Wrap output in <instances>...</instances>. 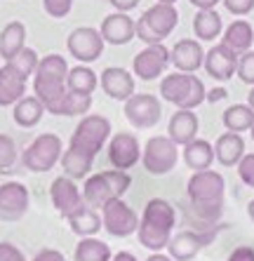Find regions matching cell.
Returning a JSON list of instances; mask_svg holds the SVG:
<instances>
[{
    "label": "cell",
    "instance_id": "obj_10",
    "mask_svg": "<svg viewBox=\"0 0 254 261\" xmlns=\"http://www.w3.org/2000/svg\"><path fill=\"white\" fill-rule=\"evenodd\" d=\"M101 224L113 238H127L132 233H137L139 217L122 198H115V200L106 202L101 207Z\"/></svg>",
    "mask_w": 254,
    "mask_h": 261
},
{
    "label": "cell",
    "instance_id": "obj_3",
    "mask_svg": "<svg viewBox=\"0 0 254 261\" xmlns=\"http://www.w3.org/2000/svg\"><path fill=\"white\" fill-rule=\"evenodd\" d=\"M174 224L176 212L172 202H167L165 198H151L146 202L144 212H141L139 228H137L139 243L151 252H160V249L167 247L172 231H174Z\"/></svg>",
    "mask_w": 254,
    "mask_h": 261
},
{
    "label": "cell",
    "instance_id": "obj_40",
    "mask_svg": "<svg viewBox=\"0 0 254 261\" xmlns=\"http://www.w3.org/2000/svg\"><path fill=\"white\" fill-rule=\"evenodd\" d=\"M42 7L52 19H64L71 12L73 0H42Z\"/></svg>",
    "mask_w": 254,
    "mask_h": 261
},
{
    "label": "cell",
    "instance_id": "obj_45",
    "mask_svg": "<svg viewBox=\"0 0 254 261\" xmlns=\"http://www.w3.org/2000/svg\"><path fill=\"white\" fill-rule=\"evenodd\" d=\"M109 3L113 5L115 12H132V10L139 5L141 0H109Z\"/></svg>",
    "mask_w": 254,
    "mask_h": 261
},
{
    "label": "cell",
    "instance_id": "obj_25",
    "mask_svg": "<svg viewBox=\"0 0 254 261\" xmlns=\"http://www.w3.org/2000/svg\"><path fill=\"white\" fill-rule=\"evenodd\" d=\"M252 43H254V29L245 19H236L233 24L224 29L221 45H226V47H228L231 52H236L238 57H240L242 52L252 49Z\"/></svg>",
    "mask_w": 254,
    "mask_h": 261
},
{
    "label": "cell",
    "instance_id": "obj_44",
    "mask_svg": "<svg viewBox=\"0 0 254 261\" xmlns=\"http://www.w3.org/2000/svg\"><path fill=\"white\" fill-rule=\"evenodd\" d=\"M33 261H66L64 259V254H61L59 249H40L36 256H33Z\"/></svg>",
    "mask_w": 254,
    "mask_h": 261
},
{
    "label": "cell",
    "instance_id": "obj_11",
    "mask_svg": "<svg viewBox=\"0 0 254 261\" xmlns=\"http://www.w3.org/2000/svg\"><path fill=\"white\" fill-rule=\"evenodd\" d=\"M104 38L99 33V29H92V26H78L68 33L66 47L68 55L73 59H78L80 64H92L104 55Z\"/></svg>",
    "mask_w": 254,
    "mask_h": 261
},
{
    "label": "cell",
    "instance_id": "obj_8",
    "mask_svg": "<svg viewBox=\"0 0 254 261\" xmlns=\"http://www.w3.org/2000/svg\"><path fill=\"white\" fill-rule=\"evenodd\" d=\"M61 153H64L61 139L52 132H45V134H38L36 139L26 146L21 163L31 172H49L61 160Z\"/></svg>",
    "mask_w": 254,
    "mask_h": 261
},
{
    "label": "cell",
    "instance_id": "obj_9",
    "mask_svg": "<svg viewBox=\"0 0 254 261\" xmlns=\"http://www.w3.org/2000/svg\"><path fill=\"white\" fill-rule=\"evenodd\" d=\"M176 160H179V146L169 137H151L146 141L144 151H141V163H144V170L153 176H163L167 172H172L176 167Z\"/></svg>",
    "mask_w": 254,
    "mask_h": 261
},
{
    "label": "cell",
    "instance_id": "obj_42",
    "mask_svg": "<svg viewBox=\"0 0 254 261\" xmlns=\"http://www.w3.org/2000/svg\"><path fill=\"white\" fill-rule=\"evenodd\" d=\"M0 261H26V256L12 243H0Z\"/></svg>",
    "mask_w": 254,
    "mask_h": 261
},
{
    "label": "cell",
    "instance_id": "obj_14",
    "mask_svg": "<svg viewBox=\"0 0 254 261\" xmlns=\"http://www.w3.org/2000/svg\"><path fill=\"white\" fill-rule=\"evenodd\" d=\"M141 160V146L139 139L132 132H118L109 141V163L113 170H132L134 165Z\"/></svg>",
    "mask_w": 254,
    "mask_h": 261
},
{
    "label": "cell",
    "instance_id": "obj_23",
    "mask_svg": "<svg viewBox=\"0 0 254 261\" xmlns=\"http://www.w3.org/2000/svg\"><path fill=\"white\" fill-rule=\"evenodd\" d=\"M245 155V139L238 132H224L219 134L214 144V160L224 167H238V163Z\"/></svg>",
    "mask_w": 254,
    "mask_h": 261
},
{
    "label": "cell",
    "instance_id": "obj_2",
    "mask_svg": "<svg viewBox=\"0 0 254 261\" xmlns=\"http://www.w3.org/2000/svg\"><path fill=\"white\" fill-rule=\"evenodd\" d=\"M66 75L68 64L61 55H45L38 61V68L33 73V92L47 113H59V106L68 92Z\"/></svg>",
    "mask_w": 254,
    "mask_h": 261
},
{
    "label": "cell",
    "instance_id": "obj_38",
    "mask_svg": "<svg viewBox=\"0 0 254 261\" xmlns=\"http://www.w3.org/2000/svg\"><path fill=\"white\" fill-rule=\"evenodd\" d=\"M236 75L245 83V85H254V52L247 49L238 57V68H236Z\"/></svg>",
    "mask_w": 254,
    "mask_h": 261
},
{
    "label": "cell",
    "instance_id": "obj_15",
    "mask_svg": "<svg viewBox=\"0 0 254 261\" xmlns=\"http://www.w3.org/2000/svg\"><path fill=\"white\" fill-rule=\"evenodd\" d=\"M49 195H52V205L57 207V212L64 219H68L73 212H78L80 207L85 205L83 191L75 186V179H71V176H66V174L52 181Z\"/></svg>",
    "mask_w": 254,
    "mask_h": 261
},
{
    "label": "cell",
    "instance_id": "obj_32",
    "mask_svg": "<svg viewBox=\"0 0 254 261\" xmlns=\"http://www.w3.org/2000/svg\"><path fill=\"white\" fill-rule=\"evenodd\" d=\"M66 87L71 92H78V94H92L99 87V75L87 64H80L75 68H68Z\"/></svg>",
    "mask_w": 254,
    "mask_h": 261
},
{
    "label": "cell",
    "instance_id": "obj_28",
    "mask_svg": "<svg viewBox=\"0 0 254 261\" xmlns=\"http://www.w3.org/2000/svg\"><path fill=\"white\" fill-rule=\"evenodd\" d=\"M45 113H47V111H45L42 101L36 94H33V97H21L12 106V118L19 127H36Z\"/></svg>",
    "mask_w": 254,
    "mask_h": 261
},
{
    "label": "cell",
    "instance_id": "obj_1",
    "mask_svg": "<svg viewBox=\"0 0 254 261\" xmlns=\"http://www.w3.org/2000/svg\"><path fill=\"white\" fill-rule=\"evenodd\" d=\"M186 193L188 200H191V210H193V214L200 221H205V224L219 221V217L224 212V193H226V181L219 172L214 170L193 172V176L186 184Z\"/></svg>",
    "mask_w": 254,
    "mask_h": 261
},
{
    "label": "cell",
    "instance_id": "obj_50",
    "mask_svg": "<svg viewBox=\"0 0 254 261\" xmlns=\"http://www.w3.org/2000/svg\"><path fill=\"white\" fill-rule=\"evenodd\" d=\"M247 106L254 111V85H252V90H249V94H247Z\"/></svg>",
    "mask_w": 254,
    "mask_h": 261
},
{
    "label": "cell",
    "instance_id": "obj_35",
    "mask_svg": "<svg viewBox=\"0 0 254 261\" xmlns=\"http://www.w3.org/2000/svg\"><path fill=\"white\" fill-rule=\"evenodd\" d=\"M92 109V94H78V92H66V97L59 106L57 116H85Z\"/></svg>",
    "mask_w": 254,
    "mask_h": 261
},
{
    "label": "cell",
    "instance_id": "obj_49",
    "mask_svg": "<svg viewBox=\"0 0 254 261\" xmlns=\"http://www.w3.org/2000/svg\"><path fill=\"white\" fill-rule=\"evenodd\" d=\"M146 261H174V259H172V256H167V254H160V252H153V254L148 256Z\"/></svg>",
    "mask_w": 254,
    "mask_h": 261
},
{
    "label": "cell",
    "instance_id": "obj_47",
    "mask_svg": "<svg viewBox=\"0 0 254 261\" xmlns=\"http://www.w3.org/2000/svg\"><path fill=\"white\" fill-rule=\"evenodd\" d=\"M193 7H198V10H214L217 7V3H221V0H188Z\"/></svg>",
    "mask_w": 254,
    "mask_h": 261
},
{
    "label": "cell",
    "instance_id": "obj_53",
    "mask_svg": "<svg viewBox=\"0 0 254 261\" xmlns=\"http://www.w3.org/2000/svg\"><path fill=\"white\" fill-rule=\"evenodd\" d=\"M249 132H252V139H254V125H252V129H249Z\"/></svg>",
    "mask_w": 254,
    "mask_h": 261
},
{
    "label": "cell",
    "instance_id": "obj_29",
    "mask_svg": "<svg viewBox=\"0 0 254 261\" xmlns=\"http://www.w3.org/2000/svg\"><path fill=\"white\" fill-rule=\"evenodd\" d=\"M193 33L198 40H214L224 33V19L217 10H198L193 17Z\"/></svg>",
    "mask_w": 254,
    "mask_h": 261
},
{
    "label": "cell",
    "instance_id": "obj_39",
    "mask_svg": "<svg viewBox=\"0 0 254 261\" xmlns=\"http://www.w3.org/2000/svg\"><path fill=\"white\" fill-rule=\"evenodd\" d=\"M238 176L240 181L249 189H254V153H245L242 160L238 163Z\"/></svg>",
    "mask_w": 254,
    "mask_h": 261
},
{
    "label": "cell",
    "instance_id": "obj_31",
    "mask_svg": "<svg viewBox=\"0 0 254 261\" xmlns=\"http://www.w3.org/2000/svg\"><path fill=\"white\" fill-rule=\"evenodd\" d=\"M59 163H61V167H64V174L66 176H71V179H83V176L90 174L94 158L83 151H78V148H71V146H68L66 151L61 153Z\"/></svg>",
    "mask_w": 254,
    "mask_h": 261
},
{
    "label": "cell",
    "instance_id": "obj_12",
    "mask_svg": "<svg viewBox=\"0 0 254 261\" xmlns=\"http://www.w3.org/2000/svg\"><path fill=\"white\" fill-rule=\"evenodd\" d=\"M160 116H163V106H160L156 94H137L134 92L125 101V118L137 129L156 127Z\"/></svg>",
    "mask_w": 254,
    "mask_h": 261
},
{
    "label": "cell",
    "instance_id": "obj_16",
    "mask_svg": "<svg viewBox=\"0 0 254 261\" xmlns=\"http://www.w3.org/2000/svg\"><path fill=\"white\" fill-rule=\"evenodd\" d=\"M202 68L207 71L212 80H219V83H226L236 75L238 68V55L231 52L226 45H214L212 49L205 52V61H202Z\"/></svg>",
    "mask_w": 254,
    "mask_h": 261
},
{
    "label": "cell",
    "instance_id": "obj_4",
    "mask_svg": "<svg viewBox=\"0 0 254 261\" xmlns=\"http://www.w3.org/2000/svg\"><path fill=\"white\" fill-rule=\"evenodd\" d=\"M160 97L165 101L174 103L176 109L193 111L207 99V90H205V83L198 75L174 71L160 80Z\"/></svg>",
    "mask_w": 254,
    "mask_h": 261
},
{
    "label": "cell",
    "instance_id": "obj_26",
    "mask_svg": "<svg viewBox=\"0 0 254 261\" xmlns=\"http://www.w3.org/2000/svg\"><path fill=\"white\" fill-rule=\"evenodd\" d=\"M184 163L188 165V170L200 172V170H210L214 163V146L207 139H198L188 141L184 146Z\"/></svg>",
    "mask_w": 254,
    "mask_h": 261
},
{
    "label": "cell",
    "instance_id": "obj_6",
    "mask_svg": "<svg viewBox=\"0 0 254 261\" xmlns=\"http://www.w3.org/2000/svg\"><path fill=\"white\" fill-rule=\"evenodd\" d=\"M179 24V12L169 3H156L137 19V38L144 45L165 43V38L176 29Z\"/></svg>",
    "mask_w": 254,
    "mask_h": 261
},
{
    "label": "cell",
    "instance_id": "obj_43",
    "mask_svg": "<svg viewBox=\"0 0 254 261\" xmlns=\"http://www.w3.org/2000/svg\"><path fill=\"white\" fill-rule=\"evenodd\" d=\"M228 261H254V247L249 245H240L228 254Z\"/></svg>",
    "mask_w": 254,
    "mask_h": 261
},
{
    "label": "cell",
    "instance_id": "obj_27",
    "mask_svg": "<svg viewBox=\"0 0 254 261\" xmlns=\"http://www.w3.org/2000/svg\"><path fill=\"white\" fill-rule=\"evenodd\" d=\"M68 224H71V231L80 238H92L104 228L101 214L90 205H83L78 212H73L71 217H68Z\"/></svg>",
    "mask_w": 254,
    "mask_h": 261
},
{
    "label": "cell",
    "instance_id": "obj_37",
    "mask_svg": "<svg viewBox=\"0 0 254 261\" xmlns=\"http://www.w3.org/2000/svg\"><path fill=\"white\" fill-rule=\"evenodd\" d=\"M17 144L10 134H0V172H10L17 163Z\"/></svg>",
    "mask_w": 254,
    "mask_h": 261
},
{
    "label": "cell",
    "instance_id": "obj_46",
    "mask_svg": "<svg viewBox=\"0 0 254 261\" xmlns=\"http://www.w3.org/2000/svg\"><path fill=\"white\" fill-rule=\"evenodd\" d=\"M226 94H228V92L224 90V87H214V90H210L207 92V101H221V99H226Z\"/></svg>",
    "mask_w": 254,
    "mask_h": 261
},
{
    "label": "cell",
    "instance_id": "obj_51",
    "mask_svg": "<svg viewBox=\"0 0 254 261\" xmlns=\"http://www.w3.org/2000/svg\"><path fill=\"white\" fill-rule=\"evenodd\" d=\"M247 214H249V219L254 221V200H249V205H247Z\"/></svg>",
    "mask_w": 254,
    "mask_h": 261
},
{
    "label": "cell",
    "instance_id": "obj_33",
    "mask_svg": "<svg viewBox=\"0 0 254 261\" xmlns=\"http://www.w3.org/2000/svg\"><path fill=\"white\" fill-rule=\"evenodd\" d=\"M221 120H224V127L228 132H238V134L247 132L254 125V111L249 109L247 103H233V106H228L224 111Z\"/></svg>",
    "mask_w": 254,
    "mask_h": 261
},
{
    "label": "cell",
    "instance_id": "obj_22",
    "mask_svg": "<svg viewBox=\"0 0 254 261\" xmlns=\"http://www.w3.org/2000/svg\"><path fill=\"white\" fill-rule=\"evenodd\" d=\"M207 240H210V236H200V233H193V231L176 233V236L169 238L167 243L169 256L174 261H191L207 245Z\"/></svg>",
    "mask_w": 254,
    "mask_h": 261
},
{
    "label": "cell",
    "instance_id": "obj_41",
    "mask_svg": "<svg viewBox=\"0 0 254 261\" xmlns=\"http://www.w3.org/2000/svg\"><path fill=\"white\" fill-rule=\"evenodd\" d=\"M221 3L233 17H245L254 10V0H221Z\"/></svg>",
    "mask_w": 254,
    "mask_h": 261
},
{
    "label": "cell",
    "instance_id": "obj_30",
    "mask_svg": "<svg viewBox=\"0 0 254 261\" xmlns=\"http://www.w3.org/2000/svg\"><path fill=\"white\" fill-rule=\"evenodd\" d=\"M26 26L21 21H10L0 31V59H12L17 52L26 47Z\"/></svg>",
    "mask_w": 254,
    "mask_h": 261
},
{
    "label": "cell",
    "instance_id": "obj_5",
    "mask_svg": "<svg viewBox=\"0 0 254 261\" xmlns=\"http://www.w3.org/2000/svg\"><path fill=\"white\" fill-rule=\"evenodd\" d=\"M130 184H132V179L122 170L99 172L94 176H87V181L83 186V200L85 205L101 210L106 202L115 200V198H122L125 191L130 189Z\"/></svg>",
    "mask_w": 254,
    "mask_h": 261
},
{
    "label": "cell",
    "instance_id": "obj_17",
    "mask_svg": "<svg viewBox=\"0 0 254 261\" xmlns=\"http://www.w3.org/2000/svg\"><path fill=\"white\" fill-rule=\"evenodd\" d=\"M104 43L109 45H127L137 38V21L127 12H113L109 17H104L101 26H99Z\"/></svg>",
    "mask_w": 254,
    "mask_h": 261
},
{
    "label": "cell",
    "instance_id": "obj_19",
    "mask_svg": "<svg viewBox=\"0 0 254 261\" xmlns=\"http://www.w3.org/2000/svg\"><path fill=\"white\" fill-rule=\"evenodd\" d=\"M29 210V191L24 184L7 181L0 186V219L14 221Z\"/></svg>",
    "mask_w": 254,
    "mask_h": 261
},
{
    "label": "cell",
    "instance_id": "obj_20",
    "mask_svg": "<svg viewBox=\"0 0 254 261\" xmlns=\"http://www.w3.org/2000/svg\"><path fill=\"white\" fill-rule=\"evenodd\" d=\"M99 85H101V90L106 92L111 99H115V101H127V99L134 94V75L127 71V68L109 66L101 71Z\"/></svg>",
    "mask_w": 254,
    "mask_h": 261
},
{
    "label": "cell",
    "instance_id": "obj_7",
    "mask_svg": "<svg viewBox=\"0 0 254 261\" xmlns=\"http://www.w3.org/2000/svg\"><path fill=\"white\" fill-rule=\"evenodd\" d=\"M109 137H111L109 118L97 116V113H90V116H83V120L78 122L75 132L71 134V144L68 146L87 153V155H92V158H97V153L106 146Z\"/></svg>",
    "mask_w": 254,
    "mask_h": 261
},
{
    "label": "cell",
    "instance_id": "obj_24",
    "mask_svg": "<svg viewBox=\"0 0 254 261\" xmlns=\"http://www.w3.org/2000/svg\"><path fill=\"white\" fill-rule=\"evenodd\" d=\"M21 97H26V78L5 61L0 66V106H14Z\"/></svg>",
    "mask_w": 254,
    "mask_h": 261
},
{
    "label": "cell",
    "instance_id": "obj_36",
    "mask_svg": "<svg viewBox=\"0 0 254 261\" xmlns=\"http://www.w3.org/2000/svg\"><path fill=\"white\" fill-rule=\"evenodd\" d=\"M38 55H36V49H31V47H24L21 52H17V55L12 57V59H7V64L12 68H17L21 75H24L26 80L36 73V68H38Z\"/></svg>",
    "mask_w": 254,
    "mask_h": 261
},
{
    "label": "cell",
    "instance_id": "obj_13",
    "mask_svg": "<svg viewBox=\"0 0 254 261\" xmlns=\"http://www.w3.org/2000/svg\"><path fill=\"white\" fill-rule=\"evenodd\" d=\"M169 66V49L163 43L158 45H146L139 55L132 61V71L139 80H158L160 75H165Z\"/></svg>",
    "mask_w": 254,
    "mask_h": 261
},
{
    "label": "cell",
    "instance_id": "obj_52",
    "mask_svg": "<svg viewBox=\"0 0 254 261\" xmlns=\"http://www.w3.org/2000/svg\"><path fill=\"white\" fill-rule=\"evenodd\" d=\"M158 3H169V5H174L176 0H158Z\"/></svg>",
    "mask_w": 254,
    "mask_h": 261
},
{
    "label": "cell",
    "instance_id": "obj_18",
    "mask_svg": "<svg viewBox=\"0 0 254 261\" xmlns=\"http://www.w3.org/2000/svg\"><path fill=\"white\" fill-rule=\"evenodd\" d=\"M205 61V49L195 38L176 40L174 47L169 49V64L182 73H195Z\"/></svg>",
    "mask_w": 254,
    "mask_h": 261
},
{
    "label": "cell",
    "instance_id": "obj_21",
    "mask_svg": "<svg viewBox=\"0 0 254 261\" xmlns=\"http://www.w3.org/2000/svg\"><path fill=\"white\" fill-rule=\"evenodd\" d=\"M198 116L191 109H176V113L169 118L167 125V137L174 141L176 146H186L188 141H193L198 137Z\"/></svg>",
    "mask_w": 254,
    "mask_h": 261
},
{
    "label": "cell",
    "instance_id": "obj_48",
    "mask_svg": "<svg viewBox=\"0 0 254 261\" xmlns=\"http://www.w3.org/2000/svg\"><path fill=\"white\" fill-rule=\"evenodd\" d=\"M111 261H137V256L132 252H118V254L111 256Z\"/></svg>",
    "mask_w": 254,
    "mask_h": 261
},
{
    "label": "cell",
    "instance_id": "obj_34",
    "mask_svg": "<svg viewBox=\"0 0 254 261\" xmlns=\"http://www.w3.org/2000/svg\"><path fill=\"white\" fill-rule=\"evenodd\" d=\"M111 247L97 238H83L78 245H75V254L73 261H111Z\"/></svg>",
    "mask_w": 254,
    "mask_h": 261
}]
</instances>
